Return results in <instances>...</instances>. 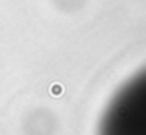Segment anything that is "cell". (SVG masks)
<instances>
[{
	"label": "cell",
	"instance_id": "6da1fadb",
	"mask_svg": "<svg viewBox=\"0 0 146 135\" xmlns=\"http://www.w3.org/2000/svg\"><path fill=\"white\" fill-rule=\"evenodd\" d=\"M99 135H146V71L127 82L110 100Z\"/></svg>",
	"mask_w": 146,
	"mask_h": 135
}]
</instances>
